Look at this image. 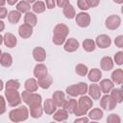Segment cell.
<instances>
[{"mask_svg": "<svg viewBox=\"0 0 123 123\" xmlns=\"http://www.w3.org/2000/svg\"><path fill=\"white\" fill-rule=\"evenodd\" d=\"M78 105L76 107V109L74 110V114L77 115V116H84L86 114V112L92 108V105H93V102L92 100L90 99L89 96H86L85 95H82L79 100H78Z\"/></svg>", "mask_w": 123, "mask_h": 123, "instance_id": "obj_1", "label": "cell"}, {"mask_svg": "<svg viewBox=\"0 0 123 123\" xmlns=\"http://www.w3.org/2000/svg\"><path fill=\"white\" fill-rule=\"evenodd\" d=\"M29 117V110L25 106L13 109L9 112V118L12 122H22L27 120Z\"/></svg>", "mask_w": 123, "mask_h": 123, "instance_id": "obj_2", "label": "cell"}, {"mask_svg": "<svg viewBox=\"0 0 123 123\" xmlns=\"http://www.w3.org/2000/svg\"><path fill=\"white\" fill-rule=\"evenodd\" d=\"M21 99L27 106H29V108L40 105L42 101V98L38 93L30 92L27 90H24L21 92Z\"/></svg>", "mask_w": 123, "mask_h": 123, "instance_id": "obj_3", "label": "cell"}, {"mask_svg": "<svg viewBox=\"0 0 123 123\" xmlns=\"http://www.w3.org/2000/svg\"><path fill=\"white\" fill-rule=\"evenodd\" d=\"M88 86L85 82H80L75 85H71L66 87V93L72 97H77L78 95H85L87 92Z\"/></svg>", "mask_w": 123, "mask_h": 123, "instance_id": "obj_4", "label": "cell"}, {"mask_svg": "<svg viewBox=\"0 0 123 123\" xmlns=\"http://www.w3.org/2000/svg\"><path fill=\"white\" fill-rule=\"evenodd\" d=\"M5 96H6V100L8 101V104L11 107H16L20 105L22 102L21 95L17 91V89H6Z\"/></svg>", "mask_w": 123, "mask_h": 123, "instance_id": "obj_5", "label": "cell"}, {"mask_svg": "<svg viewBox=\"0 0 123 123\" xmlns=\"http://www.w3.org/2000/svg\"><path fill=\"white\" fill-rule=\"evenodd\" d=\"M116 104H117L116 101L111 95H108L107 93L100 99V107L106 111H112L116 107Z\"/></svg>", "mask_w": 123, "mask_h": 123, "instance_id": "obj_6", "label": "cell"}, {"mask_svg": "<svg viewBox=\"0 0 123 123\" xmlns=\"http://www.w3.org/2000/svg\"><path fill=\"white\" fill-rule=\"evenodd\" d=\"M121 24V18L119 15H116V14H111L110 16H108L106 18V21H105V25H106V28L109 29V30H116Z\"/></svg>", "mask_w": 123, "mask_h": 123, "instance_id": "obj_7", "label": "cell"}, {"mask_svg": "<svg viewBox=\"0 0 123 123\" xmlns=\"http://www.w3.org/2000/svg\"><path fill=\"white\" fill-rule=\"evenodd\" d=\"M75 20L79 27L86 28L90 24V15L87 12H81L77 13V15H75Z\"/></svg>", "mask_w": 123, "mask_h": 123, "instance_id": "obj_8", "label": "cell"}, {"mask_svg": "<svg viewBox=\"0 0 123 123\" xmlns=\"http://www.w3.org/2000/svg\"><path fill=\"white\" fill-rule=\"evenodd\" d=\"M95 44H96V46H98L99 48H102V49L109 48L111 44V39L108 35L102 34V35H99L96 37Z\"/></svg>", "mask_w": 123, "mask_h": 123, "instance_id": "obj_9", "label": "cell"}, {"mask_svg": "<svg viewBox=\"0 0 123 123\" xmlns=\"http://www.w3.org/2000/svg\"><path fill=\"white\" fill-rule=\"evenodd\" d=\"M87 93H88L89 97H90L92 100H99L100 97H101L102 91H101V89H100L99 85L93 83V84H91V85L88 86V88H87Z\"/></svg>", "mask_w": 123, "mask_h": 123, "instance_id": "obj_10", "label": "cell"}, {"mask_svg": "<svg viewBox=\"0 0 123 123\" xmlns=\"http://www.w3.org/2000/svg\"><path fill=\"white\" fill-rule=\"evenodd\" d=\"M78 48H79V41L74 37H70L66 39L63 45V49L69 53L75 52L76 50H78Z\"/></svg>", "mask_w": 123, "mask_h": 123, "instance_id": "obj_11", "label": "cell"}, {"mask_svg": "<svg viewBox=\"0 0 123 123\" xmlns=\"http://www.w3.org/2000/svg\"><path fill=\"white\" fill-rule=\"evenodd\" d=\"M52 100L55 103V105L59 108H62L63 104L65 103V95L62 90H56L52 95Z\"/></svg>", "mask_w": 123, "mask_h": 123, "instance_id": "obj_12", "label": "cell"}, {"mask_svg": "<svg viewBox=\"0 0 123 123\" xmlns=\"http://www.w3.org/2000/svg\"><path fill=\"white\" fill-rule=\"evenodd\" d=\"M68 33H69V28L63 23L57 24L54 27V30H53V35L54 36H60V37H66Z\"/></svg>", "mask_w": 123, "mask_h": 123, "instance_id": "obj_13", "label": "cell"}, {"mask_svg": "<svg viewBox=\"0 0 123 123\" xmlns=\"http://www.w3.org/2000/svg\"><path fill=\"white\" fill-rule=\"evenodd\" d=\"M18 35L22 38H29L33 35V27L29 24H22L18 28Z\"/></svg>", "mask_w": 123, "mask_h": 123, "instance_id": "obj_14", "label": "cell"}, {"mask_svg": "<svg viewBox=\"0 0 123 123\" xmlns=\"http://www.w3.org/2000/svg\"><path fill=\"white\" fill-rule=\"evenodd\" d=\"M33 58L35 59L36 62H44V60L46 59L45 49L43 47H40V46L35 47L34 50H33Z\"/></svg>", "mask_w": 123, "mask_h": 123, "instance_id": "obj_15", "label": "cell"}, {"mask_svg": "<svg viewBox=\"0 0 123 123\" xmlns=\"http://www.w3.org/2000/svg\"><path fill=\"white\" fill-rule=\"evenodd\" d=\"M3 42L8 48H13V47H15V45L17 43V39L13 34L6 33L3 37Z\"/></svg>", "mask_w": 123, "mask_h": 123, "instance_id": "obj_16", "label": "cell"}, {"mask_svg": "<svg viewBox=\"0 0 123 123\" xmlns=\"http://www.w3.org/2000/svg\"><path fill=\"white\" fill-rule=\"evenodd\" d=\"M48 74V70L45 64L43 63H37L34 68V76L37 79H39L41 77H44Z\"/></svg>", "mask_w": 123, "mask_h": 123, "instance_id": "obj_17", "label": "cell"}, {"mask_svg": "<svg viewBox=\"0 0 123 123\" xmlns=\"http://www.w3.org/2000/svg\"><path fill=\"white\" fill-rule=\"evenodd\" d=\"M53 83V78L50 75H45L44 77H41L39 79H37V85L39 87L43 88V89H47L51 86Z\"/></svg>", "mask_w": 123, "mask_h": 123, "instance_id": "obj_18", "label": "cell"}, {"mask_svg": "<svg viewBox=\"0 0 123 123\" xmlns=\"http://www.w3.org/2000/svg\"><path fill=\"white\" fill-rule=\"evenodd\" d=\"M102 77V72L98 68H92L87 72V78L92 83H97Z\"/></svg>", "mask_w": 123, "mask_h": 123, "instance_id": "obj_19", "label": "cell"}, {"mask_svg": "<svg viewBox=\"0 0 123 123\" xmlns=\"http://www.w3.org/2000/svg\"><path fill=\"white\" fill-rule=\"evenodd\" d=\"M42 108H43V111H45L46 114H53L56 111V110H57V106L55 105L53 100L49 99V98L44 101Z\"/></svg>", "mask_w": 123, "mask_h": 123, "instance_id": "obj_20", "label": "cell"}, {"mask_svg": "<svg viewBox=\"0 0 123 123\" xmlns=\"http://www.w3.org/2000/svg\"><path fill=\"white\" fill-rule=\"evenodd\" d=\"M100 65L103 70L110 71L113 68V61L110 56H105L102 58V60L100 62Z\"/></svg>", "mask_w": 123, "mask_h": 123, "instance_id": "obj_21", "label": "cell"}, {"mask_svg": "<svg viewBox=\"0 0 123 123\" xmlns=\"http://www.w3.org/2000/svg\"><path fill=\"white\" fill-rule=\"evenodd\" d=\"M24 87L25 90L30 91V92H36L38 88V85H37V81L35 78H30L27 79L25 84H24Z\"/></svg>", "mask_w": 123, "mask_h": 123, "instance_id": "obj_22", "label": "cell"}, {"mask_svg": "<svg viewBox=\"0 0 123 123\" xmlns=\"http://www.w3.org/2000/svg\"><path fill=\"white\" fill-rule=\"evenodd\" d=\"M99 86H100V89L103 93H108L110 92L113 87H114V85L112 83L111 80H109V79H103L100 84H99Z\"/></svg>", "mask_w": 123, "mask_h": 123, "instance_id": "obj_23", "label": "cell"}, {"mask_svg": "<svg viewBox=\"0 0 123 123\" xmlns=\"http://www.w3.org/2000/svg\"><path fill=\"white\" fill-rule=\"evenodd\" d=\"M111 78V81L113 84L121 85L123 83V70L121 68H117V69L113 70Z\"/></svg>", "mask_w": 123, "mask_h": 123, "instance_id": "obj_24", "label": "cell"}, {"mask_svg": "<svg viewBox=\"0 0 123 123\" xmlns=\"http://www.w3.org/2000/svg\"><path fill=\"white\" fill-rule=\"evenodd\" d=\"M53 119L55 121H58V122H62V121H65L67 120L68 118V112L64 110V109H60V110H56V111L53 113Z\"/></svg>", "mask_w": 123, "mask_h": 123, "instance_id": "obj_25", "label": "cell"}, {"mask_svg": "<svg viewBox=\"0 0 123 123\" xmlns=\"http://www.w3.org/2000/svg\"><path fill=\"white\" fill-rule=\"evenodd\" d=\"M24 22L26 24H29L31 25L32 27H35L37 23V15L34 13V12H25V15H24Z\"/></svg>", "mask_w": 123, "mask_h": 123, "instance_id": "obj_26", "label": "cell"}, {"mask_svg": "<svg viewBox=\"0 0 123 123\" xmlns=\"http://www.w3.org/2000/svg\"><path fill=\"white\" fill-rule=\"evenodd\" d=\"M78 103H77V100L75 99H69V100H66L65 103L63 104L62 108L68 112V113H73L74 112V110L76 109Z\"/></svg>", "mask_w": 123, "mask_h": 123, "instance_id": "obj_27", "label": "cell"}, {"mask_svg": "<svg viewBox=\"0 0 123 123\" xmlns=\"http://www.w3.org/2000/svg\"><path fill=\"white\" fill-rule=\"evenodd\" d=\"M12 63V58L9 53H2L0 57V64L4 67H10Z\"/></svg>", "mask_w": 123, "mask_h": 123, "instance_id": "obj_28", "label": "cell"}, {"mask_svg": "<svg viewBox=\"0 0 123 123\" xmlns=\"http://www.w3.org/2000/svg\"><path fill=\"white\" fill-rule=\"evenodd\" d=\"M62 12H63V15L68 19H72L76 15V11L71 4H68L67 6L62 8Z\"/></svg>", "mask_w": 123, "mask_h": 123, "instance_id": "obj_29", "label": "cell"}, {"mask_svg": "<svg viewBox=\"0 0 123 123\" xmlns=\"http://www.w3.org/2000/svg\"><path fill=\"white\" fill-rule=\"evenodd\" d=\"M103 111L100 110L99 108H95V109H92L89 112H88V118L91 119V120H100L103 118Z\"/></svg>", "mask_w": 123, "mask_h": 123, "instance_id": "obj_30", "label": "cell"}, {"mask_svg": "<svg viewBox=\"0 0 123 123\" xmlns=\"http://www.w3.org/2000/svg\"><path fill=\"white\" fill-rule=\"evenodd\" d=\"M111 96L116 101V103H122L123 101V90L121 88H112L111 91Z\"/></svg>", "mask_w": 123, "mask_h": 123, "instance_id": "obj_31", "label": "cell"}, {"mask_svg": "<svg viewBox=\"0 0 123 123\" xmlns=\"http://www.w3.org/2000/svg\"><path fill=\"white\" fill-rule=\"evenodd\" d=\"M29 112H30V114H31V116L33 118H39L42 115L43 108H42L41 104L37 105V106H35V107H31Z\"/></svg>", "mask_w": 123, "mask_h": 123, "instance_id": "obj_32", "label": "cell"}, {"mask_svg": "<svg viewBox=\"0 0 123 123\" xmlns=\"http://www.w3.org/2000/svg\"><path fill=\"white\" fill-rule=\"evenodd\" d=\"M20 17H21V12H19L16 10L15 11H11L8 13V20L12 24H16L20 20Z\"/></svg>", "mask_w": 123, "mask_h": 123, "instance_id": "obj_33", "label": "cell"}, {"mask_svg": "<svg viewBox=\"0 0 123 123\" xmlns=\"http://www.w3.org/2000/svg\"><path fill=\"white\" fill-rule=\"evenodd\" d=\"M83 48L85 51L86 52H92L95 50L96 48V44H95V41L90 39V38H86L83 41Z\"/></svg>", "mask_w": 123, "mask_h": 123, "instance_id": "obj_34", "label": "cell"}, {"mask_svg": "<svg viewBox=\"0 0 123 123\" xmlns=\"http://www.w3.org/2000/svg\"><path fill=\"white\" fill-rule=\"evenodd\" d=\"M32 10L34 11V12L36 13H42L45 10H46V6L45 3L42 1H36L34 3V5L32 6Z\"/></svg>", "mask_w": 123, "mask_h": 123, "instance_id": "obj_35", "label": "cell"}, {"mask_svg": "<svg viewBox=\"0 0 123 123\" xmlns=\"http://www.w3.org/2000/svg\"><path fill=\"white\" fill-rule=\"evenodd\" d=\"M30 10H31V4L25 0L18 2L16 5V11H18L19 12H27Z\"/></svg>", "mask_w": 123, "mask_h": 123, "instance_id": "obj_36", "label": "cell"}, {"mask_svg": "<svg viewBox=\"0 0 123 123\" xmlns=\"http://www.w3.org/2000/svg\"><path fill=\"white\" fill-rule=\"evenodd\" d=\"M75 72L80 76H86L88 72V68L84 63H78L75 66Z\"/></svg>", "mask_w": 123, "mask_h": 123, "instance_id": "obj_37", "label": "cell"}, {"mask_svg": "<svg viewBox=\"0 0 123 123\" xmlns=\"http://www.w3.org/2000/svg\"><path fill=\"white\" fill-rule=\"evenodd\" d=\"M6 89H18L20 87V83L17 80H9L5 85Z\"/></svg>", "mask_w": 123, "mask_h": 123, "instance_id": "obj_38", "label": "cell"}, {"mask_svg": "<svg viewBox=\"0 0 123 123\" xmlns=\"http://www.w3.org/2000/svg\"><path fill=\"white\" fill-rule=\"evenodd\" d=\"M107 122L108 123H120L121 122V118L119 117V115H117L115 113H111V114H110L108 116Z\"/></svg>", "mask_w": 123, "mask_h": 123, "instance_id": "obj_39", "label": "cell"}, {"mask_svg": "<svg viewBox=\"0 0 123 123\" xmlns=\"http://www.w3.org/2000/svg\"><path fill=\"white\" fill-rule=\"evenodd\" d=\"M113 59H114V62H115L116 64L122 65L123 64V52L122 51H118L117 53H115Z\"/></svg>", "mask_w": 123, "mask_h": 123, "instance_id": "obj_40", "label": "cell"}, {"mask_svg": "<svg viewBox=\"0 0 123 123\" xmlns=\"http://www.w3.org/2000/svg\"><path fill=\"white\" fill-rule=\"evenodd\" d=\"M65 40H66V37L53 35V43L56 44V45H62V44H63L65 42Z\"/></svg>", "mask_w": 123, "mask_h": 123, "instance_id": "obj_41", "label": "cell"}, {"mask_svg": "<svg viewBox=\"0 0 123 123\" xmlns=\"http://www.w3.org/2000/svg\"><path fill=\"white\" fill-rule=\"evenodd\" d=\"M77 6L82 11H86V10L89 9V6H88L86 0H78L77 1Z\"/></svg>", "mask_w": 123, "mask_h": 123, "instance_id": "obj_42", "label": "cell"}, {"mask_svg": "<svg viewBox=\"0 0 123 123\" xmlns=\"http://www.w3.org/2000/svg\"><path fill=\"white\" fill-rule=\"evenodd\" d=\"M6 111V100L3 96L0 95V115Z\"/></svg>", "mask_w": 123, "mask_h": 123, "instance_id": "obj_43", "label": "cell"}, {"mask_svg": "<svg viewBox=\"0 0 123 123\" xmlns=\"http://www.w3.org/2000/svg\"><path fill=\"white\" fill-rule=\"evenodd\" d=\"M114 44H115L117 47H119V48H122V47H123V36H122V35H119V36H117V37H115V39H114Z\"/></svg>", "mask_w": 123, "mask_h": 123, "instance_id": "obj_44", "label": "cell"}, {"mask_svg": "<svg viewBox=\"0 0 123 123\" xmlns=\"http://www.w3.org/2000/svg\"><path fill=\"white\" fill-rule=\"evenodd\" d=\"M45 4H46L45 6L47 7V9L52 10L56 6V0H45Z\"/></svg>", "mask_w": 123, "mask_h": 123, "instance_id": "obj_45", "label": "cell"}, {"mask_svg": "<svg viewBox=\"0 0 123 123\" xmlns=\"http://www.w3.org/2000/svg\"><path fill=\"white\" fill-rule=\"evenodd\" d=\"M56 4L60 8H64L69 4V0H56Z\"/></svg>", "mask_w": 123, "mask_h": 123, "instance_id": "obj_46", "label": "cell"}, {"mask_svg": "<svg viewBox=\"0 0 123 123\" xmlns=\"http://www.w3.org/2000/svg\"><path fill=\"white\" fill-rule=\"evenodd\" d=\"M86 2L88 4L89 8H95V7H97L99 5L100 0H86Z\"/></svg>", "mask_w": 123, "mask_h": 123, "instance_id": "obj_47", "label": "cell"}, {"mask_svg": "<svg viewBox=\"0 0 123 123\" xmlns=\"http://www.w3.org/2000/svg\"><path fill=\"white\" fill-rule=\"evenodd\" d=\"M8 15V11L5 7H0V19H4Z\"/></svg>", "mask_w": 123, "mask_h": 123, "instance_id": "obj_48", "label": "cell"}, {"mask_svg": "<svg viewBox=\"0 0 123 123\" xmlns=\"http://www.w3.org/2000/svg\"><path fill=\"white\" fill-rule=\"evenodd\" d=\"M89 121V118L86 117L85 115L84 116H80V118H76L74 120V123H80V122H84V123H87Z\"/></svg>", "mask_w": 123, "mask_h": 123, "instance_id": "obj_49", "label": "cell"}, {"mask_svg": "<svg viewBox=\"0 0 123 123\" xmlns=\"http://www.w3.org/2000/svg\"><path fill=\"white\" fill-rule=\"evenodd\" d=\"M17 1H18V0H6V2H7L9 5H11V6L14 5V4H15Z\"/></svg>", "mask_w": 123, "mask_h": 123, "instance_id": "obj_50", "label": "cell"}, {"mask_svg": "<svg viewBox=\"0 0 123 123\" xmlns=\"http://www.w3.org/2000/svg\"><path fill=\"white\" fill-rule=\"evenodd\" d=\"M4 29H5V23L2 20H0V33L2 31H4Z\"/></svg>", "mask_w": 123, "mask_h": 123, "instance_id": "obj_51", "label": "cell"}, {"mask_svg": "<svg viewBox=\"0 0 123 123\" xmlns=\"http://www.w3.org/2000/svg\"><path fill=\"white\" fill-rule=\"evenodd\" d=\"M3 88H4V83H3V81L0 79V91H1Z\"/></svg>", "mask_w": 123, "mask_h": 123, "instance_id": "obj_52", "label": "cell"}, {"mask_svg": "<svg viewBox=\"0 0 123 123\" xmlns=\"http://www.w3.org/2000/svg\"><path fill=\"white\" fill-rule=\"evenodd\" d=\"M5 4H6V0H0V7H4Z\"/></svg>", "mask_w": 123, "mask_h": 123, "instance_id": "obj_53", "label": "cell"}, {"mask_svg": "<svg viewBox=\"0 0 123 123\" xmlns=\"http://www.w3.org/2000/svg\"><path fill=\"white\" fill-rule=\"evenodd\" d=\"M112 1L116 4H122L123 3V0H112Z\"/></svg>", "mask_w": 123, "mask_h": 123, "instance_id": "obj_54", "label": "cell"}, {"mask_svg": "<svg viewBox=\"0 0 123 123\" xmlns=\"http://www.w3.org/2000/svg\"><path fill=\"white\" fill-rule=\"evenodd\" d=\"M25 1H27V2H28V3H30V4H31V3H35V2H36V0H25Z\"/></svg>", "mask_w": 123, "mask_h": 123, "instance_id": "obj_55", "label": "cell"}, {"mask_svg": "<svg viewBox=\"0 0 123 123\" xmlns=\"http://www.w3.org/2000/svg\"><path fill=\"white\" fill-rule=\"evenodd\" d=\"M2 43H3V37L0 35V45H1Z\"/></svg>", "mask_w": 123, "mask_h": 123, "instance_id": "obj_56", "label": "cell"}, {"mask_svg": "<svg viewBox=\"0 0 123 123\" xmlns=\"http://www.w3.org/2000/svg\"><path fill=\"white\" fill-rule=\"evenodd\" d=\"M1 55H2V51H1V49H0V57H1Z\"/></svg>", "mask_w": 123, "mask_h": 123, "instance_id": "obj_57", "label": "cell"}]
</instances>
